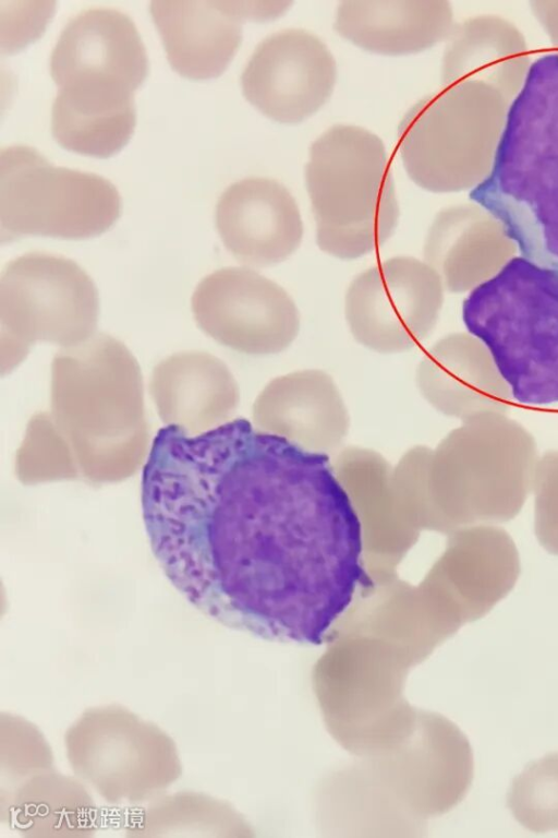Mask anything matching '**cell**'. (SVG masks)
<instances>
[{
  "mask_svg": "<svg viewBox=\"0 0 558 838\" xmlns=\"http://www.w3.org/2000/svg\"><path fill=\"white\" fill-rule=\"evenodd\" d=\"M151 551L221 624L319 646L373 587L363 530L329 457L238 418L195 435L167 424L143 468Z\"/></svg>",
  "mask_w": 558,
  "mask_h": 838,
  "instance_id": "1",
  "label": "cell"
},
{
  "mask_svg": "<svg viewBox=\"0 0 558 838\" xmlns=\"http://www.w3.org/2000/svg\"><path fill=\"white\" fill-rule=\"evenodd\" d=\"M470 199L500 224L522 258L558 270V53L530 65L490 169Z\"/></svg>",
  "mask_w": 558,
  "mask_h": 838,
  "instance_id": "2",
  "label": "cell"
},
{
  "mask_svg": "<svg viewBox=\"0 0 558 838\" xmlns=\"http://www.w3.org/2000/svg\"><path fill=\"white\" fill-rule=\"evenodd\" d=\"M462 320L515 400L558 403V270L512 258L468 295Z\"/></svg>",
  "mask_w": 558,
  "mask_h": 838,
  "instance_id": "3",
  "label": "cell"
},
{
  "mask_svg": "<svg viewBox=\"0 0 558 838\" xmlns=\"http://www.w3.org/2000/svg\"><path fill=\"white\" fill-rule=\"evenodd\" d=\"M52 422L87 459L137 460L148 433L137 360L99 333L58 351L51 366Z\"/></svg>",
  "mask_w": 558,
  "mask_h": 838,
  "instance_id": "4",
  "label": "cell"
},
{
  "mask_svg": "<svg viewBox=\"0 0 558 838\" xmlns=\"http://www.w3.org/2000/svg\"><path fill=\"white\" fill-rule=\"evenodd\" d=\"M305 181L324 252L356 259L393 234L399 206L386 148L374 133L344 124L327 130L312 144Z\"/></svg>",
  "mask_w": 558,
  "mask_h": 838,
  "instance_id": "5",
  "label": "cell"
},
{
  "mask_svg": "<svg viewBox=\"0 0 558 838\" xmlns=\"http://www.w3.org/2000/svg\"><path fill=\"white\" fill-rule=\"evenodd\" d=\"M509 100L488 83L466 80L417 101L399 127L409 177L433 192L475 188L490 169Z\"/></svg>",
  "mask_w": 558,
  "mask_h": 838,
  "instance_id": "6",
  "label": "cell"
},
{
  "mask_svg": "<svg viewBox=\"0 0 558 838\" xmlns=\"http://www.w3.org/2000/svg\"><path fill=\"white\" fill-rule=\"evenodd\" d=\"M121 199L107 179L57 167L24 145L0 151L1 242L43 236L81 240L107 231Z\"/></svg>",
  "mask_w": 558,
  "mask_h": 838,
  "instance_id": "7",
  "label": "cell"
},
{
  "mask_svg": "<svg viewBox=\"0 0 558 838\" xmlns=\"http://www.w3.org/2000/svg\"><path fill=\"white\" fill-rule=\"evenodd\" d=\"M98 316L97 288L73 260L44 252L14 259L0 278L1 373L37 343L70 348L88 340Z\"/></svg>",
  "mask_w": 558,
  "mask_h": 838,
  "instance_id": "8",
  "label": "cell"
},
{
  "mask_svg": "<svg viewBox=\"0 0 558 838\" xmlns=\"http://www.w3.org/2000/svg\"><path fill=\"white\" fill-rule=\"evenodd\" d=\"M64 741L75 775L110 804L154 800L181 776L173 741L120 706L86 710Z\"/></svg>",
  "mask_w": 558,
  "mask_h": 838,
  "instance_id": "9",
  "label": "cell"
},
{
  "mask_svg": "<svg viewBox=\"0 0 558 838\" xmlns=\"http://www.w3.org/2000/svg\"><path fill=\"white\" fill-rule=\"evenodd\" d=\"M532 438L497 417L476 419L447 445L449 506L457 523L514 518L532 491L537 463Z\"/></svg>",
  "mask_w": 558,
  "mask_h": 838,
  "instance_id": "10",
  "label": "cell"
},
{
  "mask_svg": "<svg viewBox=\"0 0 558 838\" xmlns=\"http://www.w3.org/2000/svg\"><path fill=\"white\" fill-rule=\"evenodd\" d=\"M441 303L438 275L411 256H395L359 274L345 295L354 338L384 354L414 347L433 328Z\"/></svg>",
  "mask_w": 558,
  "mask_h": 838,
  "instance_id": "11",
  "label": "cell"
},
{
  "mask_svg": "<svg viewBox=\"0 0 558 838\" xmlns=\"http://www.w3.org/2000/svg\"><path fill=\"white\" fill-rule=\"evenodd\" d=\"M192 311L205 334L248 355L280 352L300 331V313L288 292L247 266L204 277L193 292Z\"/></svg>",
  "mask_w": 558,
  "mask_h": 838,
  "instance_id": "12",
  "label": "cell"
},
{
  "mask_svg": "<svg viewBox=\"0 0 558 838\" xmlns=\"http://www.w3.org/2000/svg\"><path fill=\"white\" fill-rule=\"evenodd\" d=\"M336 76V62L325 44L306 31L289 28L256 47L241 75V86L263 115L294 124L328 100Z\"/></svg>",
  "mask_w": 558,
  "mask_h": 838,
  "instance_id": "13",
  "label": "cell"
},
{
  "mask_svg": "<svg viewBox=\"0 0 558 838\" xmlns=\"http://www.w3.org/2000/svg\"><path fill=\"white\" fill-rule=\"evenodd\" d=\"M226 249L247 267H266L289 258L299 248L303 224L290 192L266 178L231 184L215 212Z\"/></svg>",
  "mask_w": 558,
  "mask_h": 838,
  "instance_id": "14",
  "label": "cell"
},
{
  "mask_svg": "<svg viewBox=\"0 0 558 838\" xmlns=\"http://www.w3.org/2000/svg\"><path fill=\"white\" fill-rule=\"evenodd\" d=\"M50 73L57 86L71 81H98L135 92L148 74V58L126 14L93 8L80 12L64 26L50 57Z\"/></svg>",
  "mask_w": 558,
  "mask_h": 838,
  "instance_id": "15",
  "label": "cell"
},
{
  "mask_svg": "<svg viewBox=\"0 0 558 838\" xmlns=\"http://www.w3.org/2000/svg\"><path fill=\"white\" fill-rule=\"evenodd\" d=\"M149 11L171 68L190 80L221 75L241 45L229 0L153 1Z\"/></svg>",
  "mask_w": 558,
  "mask_h": 838,
  "instance_id": "16",
  "label": "cell"
},
{
  "mask_svg": "<svg viewBox=\"0 0 558 838\" xmlns=\"http://www.w3.org/2000/svg\"><path fill=\"white\" fill-rule=\"evenodd\" d=\"M149 390L161 420L198 434L227 419L239 402L229 368L204 351H182L153 370Z\"/></svg>",
  "mask_w": 558,
  "mask_h": 838,
  "instance_id": "17",
  "label": "cell"
},
{
  "mask_svg": "<svg viewBox=\"0 0 558 838\" xmlns=\"http://www.w3.org/2000/svg\"><path fill=\"white\" fill-rule=\"evenodd\" d=\"M335 29L364 50L409 55L449 38L452 10L441 0L343 1L337 9Z\"/></svg>",
  "mask_w": 558,
  "mask_h": 838,
  "instance_id": "18",
  "label": "cell"
},
{
  "mask_svg": "<svg viewBox=\"0 0 558 838\" xmlns=\"http://www.w3.org/2000/svg\"><path fill=\"white\" fill-rule=\"evenodd\" d=\"M136 125L134 93L101 85L58 87L51 131L65 149L93 157L117 154Z\"/></svg>",
  "mask_w": 558,
  "mask_h": 838,
  "instance_id": "19",
  "label": "cell"
},
{
  "mask_svg": "<svg viewBox=\"0 0 558 838\" xmlns=\"http://www.w3.org/2000/svg\"><path fill=\"white\" fill-rule=\"evenodd\" d=\"M454 602L464 621L488 613L514 587L520 556L509 534L493 525L461 531L446 563Z\"/></svg>",
  "mask_w": 558,
  "mask_h": 838,
  "instance_id": "20",
  "label": "cell"
},
{
  "mask_svg": "<svg viewBox=\"0 0 558 838\" xmlns=\"http://www.w3.org/2000/svg\"><path fill=\"white\" fill-rule=\"evenodd\" d=\"M525 43L513 25L497 17H476L453 27L442 59V82H486L511 100L530 69Z\"/></svg>",
  "mask_w": 558,
  "mask_h": 838,
  "instance_id": "21",
  "label": "cell"
},
{
  "mask_svg": "<svg viewBox=\"0 0 558 838\" xmlns=\"http://www.w3.org/2000/svg\"><path fill=\"white\" fill-rule=\"evenodd\" d=\"M260 429L299 442L300 436L339 433L344 411L332 379L317 369L294 371L272 380L255 405Z\"/></svg>",
  "mask_w": 558,
  "mask_h": 838,
  "instance_id": "22",
  "label": "cell"
},
{
  "mask_svg": "<svg viewBox=\"0 0 558 838\" xmlns=\"http://www.w3.org/2000/svg\"><path fill=\"white\" fill-rule=\"evenodd\" d=\"M53 771L31 777L10 801L11 821L19 829H85L95 813L81 787Z\"/></svg>",
  "mask_w": 558,
  "mask_h": 838,
  "instance_id": "23",
  "label": "cell"
},
{
  "mask_svg": "<svg viewBox=\"0 0 558 838\" xmlns=\"http://www.w3.org/2000/svg\"><path fill=\"white\" fill-rule=\"evenodd\" d=\"M508 806L531 830L558 829V753L531 763L513 779Z\"/></svg>",
  "mask_w": 558,
  "mask_h": 838,
  "instance_id": "24",
  "label": "cell"
},
{
  "mask_svg": "<svg viewBox=\"0 0 558 838\" xmlns=\"http://www.w3.org/2000/svg\"><path fill=\"white\" fill-rule=\"evenodd\" d=\"M532 490L535 535L547 552L558 555V452L537 460Z\"/></svg>",
  "mask_w": 558,
  "mask_h": 838,
  "instance_id": "25",
  "label": "cell"
},
{
  "mask_svg": "<svg viewBox=\"0 0 558 838\" xmlns=\"http://www.w3.org/2000/svg\"><path fill=\"white\" fill-rule=\"evenodd\" d=\"M37 4L33 2L31 8L19 9L11 8L9 2V9L4 11L9 14L8 20L2 24V28H5L1 33L2 51L13 53L41 35L54 11V2H41L35 8Z\"/></svg>",
  "mask_w": 558,
  "mask_h": 838,
  "instance_id": "26",
  "label": "cell"
},
{
  "mask_svg": "<svg viewBox=\"0 0 558 838\" xmlns=\"http://www.w3.org/2000/svg\"><path fill=\"white\" fill-rule=\"evenodd\" d=\"M532 11L546 29L554 45L558 47V1L532 2Z\"/></svg>",
  "mask_w": 558,
  "mask_h": 838,
  "instance_id": "27",
  "label": "cell"
}]
</instances>
